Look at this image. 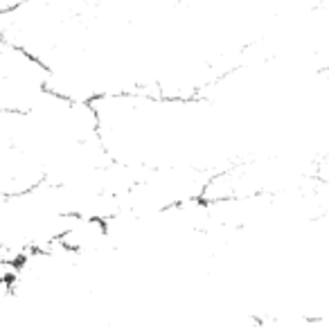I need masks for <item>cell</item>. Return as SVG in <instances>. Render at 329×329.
I'll return each instance as SVG.
<instances>
[{"mask_svg": "<svg viewBox=\"0 0 329 329\" xmlns=\"http://www.w3.org/2000/svg\"><path fill=\"white\" fill-rule=\"evenodd\" d=\"M21 2H23V0H0V14L12 12L14 7H18Z\"/></svg>", "mask_w": 329, "mask_h": 329, "instance_id": "obj_1", "label": "cell"}]
</instances>
